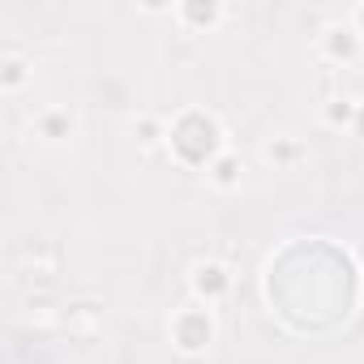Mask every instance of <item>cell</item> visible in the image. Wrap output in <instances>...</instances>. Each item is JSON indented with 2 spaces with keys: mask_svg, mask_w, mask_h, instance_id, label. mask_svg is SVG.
<instances>
[{
  "mask_svg": "<svg viewBox=\"0 0 364 364\" xmlns=\"http://www.w3.org/2000/svg\"><path fill=\"white\" fill-rule=\"evenodd\" d=\"M228 150V129L210 107H180L167 120V154L185 171H206Z\"/></svg>",
  "mask_w": 364,
  "mask_h": 364,
  "instance_id": "cell-1",
  "label": "cell"
},
{
  "mask_svg": "<svg viewBox=\"0 0 364 364\" xmlns=\"http://www.w3.org/2000/svg\"><path fill=\"white\" fill-rule=\"evenodd\" d=\"M167 334H171V347H176L180 355L198 360V355H206V351L215 347V338H219V317H215L210 304H198V300H193V304H185V309L171 313Z\"/></svg>",
  "mask_w": 364,
  "mask_h": 364,
  "instance_id": "cell-2",
  "label": "cell"
},
{
  "mask_svg": "<svg viewBox=\"0 0 364 364\" xmlns=\"http://www.w3.org/2000/svg\"><path fill=\"white\" fill-rule=\"evenodd\" d=\"M232 287H236V274H232V266L228 262H215V257H206V262H198L193 270H189V291H193V300L198 304H223L228 296H232Z\"/></svg>",
  "mask_w": 364,
  "mask_h": 364,
  "instance_id": "cell-3",
  "label": "cell"
},
{
  "mask_svg": "<svg viewBox=\"0 0 364 364\" xmlns=\"http://www.w3.org/2000/svg\"><path fill=\"white\" fill-rule=\"evenodd\" d=\"M317 52L330 65H355L364 56V39L351 22H326L321 35H317Z\"/></svg>",
  "mask_w": 364,
  "mask_h": 364,
  "instance_id": "cell-4",
  "label": "cell"
},
{
  "mask_svg": "<svg viewBox=\"0 0 364 364\" xmlns=\"http://www.w3.org/2000/svg\"><path fill=\"white\" fill-rule=\"evenodd\" d=\"M223 18H228V9L219 5V0H180V5H176V22L185 31H193V35L215 31Z\"/></svg>",
  "mask_w": 364,
  "mask_h": 364,
  "instance_id": "cell-5",
  "label": "cell"
},
{
  "mask_svg": "<svg viewBox=\"0 0 364 364\" xmlns=\"http://www.w3.org/2000/svg\"><path fill=\"white\" fill-rule=\"evenodd\" d=\"M31 133H35L39 141H48V146H60V141L77 137V116H73L69 107H43V112L35 116Z\"/></svg>",
  "mask_w": 364,
  "mask_h": 364,
  "instance_id": "cell-6",
  "label": "cell"
},
{
  "mask_svg": "<svg viewBox=\"0 0 364 364\" xmlns=\"http://www.w3.org/2000/svg\"><path fill=\"white\" fill-rule=\"evenodd\" d=\"M206 180L219 189V193H232V189H240V180H245V159L236 154V150H223L210 167H206Z\"/></svg>",
  "mask_w": 364,
  "mask_h": 364,
  "instance_id": "cell-7",
  "label": "cell"
},
{
  "mask_svg": "<svg viewBox=\"0 0 364 364\" xmlns=\"http://www.w3.org/2000/svg\"><path fill=\"white\" fill-rule=\"evenodd\" d=\"M262 159L274 163V167H291V163L304 159V141L291 137V133H279V137H270V141L262 146Z\"/></svg>",
  "mask_w": 364,
  "mask_h": 364,
  "instance_id": "cell-8",
  "label": "cell"
},
{
  "mask_svg": "<svg viewBox=\"0 0 364 364\" xmlns=\"http://www.w3.org/2000/svg\"><path fill=\"white\" fill-rule=\"evenodd\" d=\"M26 82H31V60L18 56V52H9L5 60H0V90H5V95H18Z\"/></svg>",
  "mask_w": 364,
  "mask_h": 364,
  "instance_id": "cell-9",
  "label": "cell"
},
{
  "mask_svg": "<svg viewBox=\"0 0 364 364\" xmlns=\"http://www.w3.org/2000/svg\"><path fill=\"white\" fill-rule=\"evenodd\" d=\"M355 112H360V99H347V95H338V99L321 103V120H326L330 129H347V133H351Z\"/></svg>",
  "mask_w": 364,
  "mask_h": 364,
  "instance_id": "cell-10",
  "label": "cell"
},
{
  "mask_svg": "<svg viewBox=\"0 0 364 364\" xmlns=\"http://www.w3.org/2000/svg\"><path fill=\"white\" fill-rule=\"evenodd\" d=\"M133 137H137L141 146H167V120H163V116H137Z\"/></svg>",
  "mask_w": 364,
  "mask_h": 364,
  "instance_id": "cell-11",
  "label": "cell"
},
{
  "mask_svg": "<svg viewBox=\"0 0 364 364\" xmlns=\"http://www.w3.org/2000/svg\"><path fill=\"white\" fill-rule=\"evenodd\" d=\"M351 26H355V31H360V39H364V0L351 9Z\"/></svg>",
  "mask_w": 364,
  "mask_h": 364,
  "instance_id": "cell-12",
  "label": "cell"
},
{
  "mask_svg": "<svg viewBox=\"0 0 364 364\" xmlns=\"http://www.w3.org/2000/svg\"><path fill=\"white\" fill-rule=\"evenodd\" d=\"M351 137L364 141V99H360V112H355V124H351Z\"/></svg>",
  "mask_w": 364,
  "mask_h": 364,
  "instance_id": "cell-13",
  "label": "cell"
}]
</instances>
